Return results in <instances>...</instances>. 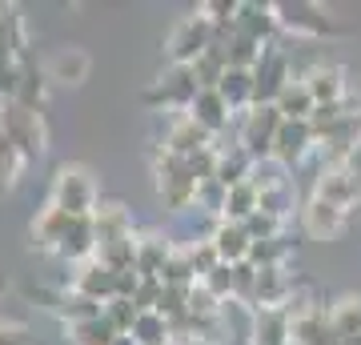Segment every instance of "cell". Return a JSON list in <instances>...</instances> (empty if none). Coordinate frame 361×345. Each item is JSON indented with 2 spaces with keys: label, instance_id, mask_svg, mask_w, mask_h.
Listing matches in <instances>:
<instances>
[{
  "label": "cell",
  "instance_id": "2",
  "mask_svg": "<svg viewBox=\"0 0 361 345\" xmlns=\"http://www.w3.org/2000/svg\"><path fill=\"white\" fill-rule=\"evenodd\" d=\"M0 133L25 153V161L40 157L44 145H49V128L40 121V109H28V104H20V101L4 104V113H0Z\"/></svg>",
  "mask_w": 361,
  "mask_h": 345
},
{
  "label": "cell",
  "instance_id": "6",
  "mask_svg": "<svg viewBox=\"0 0 361 345\" xmlns=\"http://www.w3.org/2000/svg\"><path fill=\"white\" fill-rule=\"evenodd\" d=\"M313 141H317V137H313L310 121H285V125L277 128V137H273L269 157L277 165H297V161L313 149Z\"/></svg>",
  "mask_w": 361,
  "mask_h": 345
},
{
  "label": "cell",
  "instance_id": "11",
  "mask_svg": "<svg viewBox=\"0 0 361 345\" xmlns=\"http://www.w3.org/2000/svg\"><path fill=\"white\" fill-rule=\"evenodd\" d=\"M73 221L77 217H68L65 209H56V205L49 201L37 213V221H32V245H40V249H56V253H61V245H65Z\"/></svg>",
  "mask_w": 361,
  "mask_h": 345
},
{
  "label": "cell",
  "instance_id": "24",
  "mask_svg": "<svg viewBox=\"0 0 361 345\" xmlns=\"http://www.w3.org/2000/svg\"><path fill=\"white\" fill-rule=\"evenodd\" d=\"M0 345H37V341H32V333H28L25 325L4 321V325H0Z\"/></svg>",
  "mask_w": 361,
  "mask_h": 345
},
{
  "label": "cell",
  "instance_id": "22",
  "mask_svg": "<svg viewBox=\"0 0 361 345\" xmlns=\"http://www.w3.org/2000/svg\"><path fill=\"white\" fill-rule=\"evenodd\" d=\"M20 169H25V153L0 133V189H13L16 177H20Z\"/></svg>",
  "mask_w": 361,
  "mask_h": 345
},
{
  "label": "cell",
  "instance_id": "23",
  "mask_svg": "<svg viewBox=\"0 0 361 345\" xmlns=\"http://www.w3.org/2000/svg\"><path fill=\"white\" fill-rule=\"evenodd\" d=\"M277 229H281V221L269 217V213H261V209L245 221V233L253 237V241H273V237H277Z\"/></svg>",
  "mask_w": 361,
  "mask_h": 345
},
{
  "label": "cell",
  "instance_id": "10",
  "mask_svg": "<svg viewBox=\"0 0 361 345\" xmlns=\"http://www.w3.org/2000/svg\"><path fill=\"white\" fill-rule=\"evenodd\" d=\"M73 293H85V297H92V301H104V305H109V301L116 297V273L92 257V261L77 265V277H73Z\"/></svg>",
  "mask_w": 361,
  "mask_h": 345
},
{
  "label": "cell",
  "instance_id": "9",
  "mask_svg": "<svg viewBox=\"0 0 361 345\" xmlns=\"http://www.w3.org/2000/svg\"><path fill=\"white\" fill-rule=\"evenodd\" d=\"M209 241H213V249H217V257L225 261V265H245L249 249H253V237L245 233L241 221H217Z\"/></svg>",
  "mask_w": 361,
  "mask_h": 345
},
{
  "label": "cell",
  "instance_id": "7",
  "mask_svg": "<svg viewBox=\"0 0 361 345\" xmlns=\"http://www.w3.org/2000/svg\"><path fill=\"white\" fill-rule=\"evenodd\" d=\"M273 13H277V25L289 28V32H301V37L334 32V20L322 8H313V4H273Z\"/></svg>",
  "mask_w": 361,
  "mask_h": 345
},
{
  "label": "cell",
  "instance_id": "4",
  "mask_svg": "<svg viewBox=\"0 0 361 345\" xmlns=\"http://www.w3.org/2000/svg\"><path fill=\"white\" fill-rule=\"evenodd\" d=\"M313 197H322V201L337 205V209H349V205L361 197V169L345 165V161H341V165H325Z\"/></svg>",
  "mask_w": 361,
  "mask_h": 345
},
{
  "label": "cell",
  "instance_id": "14",
  "mask_svg": "<svg viewBox=\"0 0 361 345\" xmlns=\"http://www.w3.org/2000/svg\"><path fill=\"white\" fill-rule=\"evenodd\" d=\"M89 68L92 61L85 49H56L49 61V80H56V85H85Z\"/></svg>",
  "mask_w": 361,
  "mask_h": 345
},
{
  "label": "cell",
  "instance_id": "8",
  "mask_svg": "<svg viewBox=\"0 0 361 345\" xmlns=\"http://www.w3.org/2000/svg\"><path fill=\"white\" fill-rule=\"evenodd\" d=\"M301 225H305V233H310L313 241H334L337 233L345 229V209H337V205L313 197V201L301 209Z\"/></svg>",
  "mask_w": 361,
  "mask_h": 345
},
{
  "label": "cell",
  "instance_id": "13",
  "mask_svg": "<svg viewBox=\"0 0 361 345\" xmlns=\"http://www.w3.org/2000/svg\"><path fill=\"white\" fill-rule=\"evenodd\" d=\"M92 233H97V245L116 241V237H133L129 209H125L121 201H101L97 213H92Z\"/></svg>",
  "mask_w": 361,
  "mask_h": 345
},
{
  "label": "cell",
  "instance_id": "18",
  "mask_svg": "<svg viewBox=\"0 0 361 345\" xmlns=\"http://www.w3.org/2000/svg\"><path fill=\"white\" fill-rule=\"evenodd\" d=\"M305 85H310L317 104H341V97H345V80H341V68L337 64H317L310 77H305Z\"/></svg>",
  "mask_w": 361,
  "mask_h": 345
},
{
  "label": "cell",
  "instance_id": "20",
  "mask_svg": "<svg viewBox=\"0 0 361 345\" xmlns=\"http://www.w3.org/2000/svg\"><path fill=\"white\" fill-rule=\"evenodd\" d=\"M169 337H173V333H169V317H161L157 309L141 313L137 325H133V341H137V345H165Z\"/></svg>",
  "mask_w": 361,
  "mask_h": 345
},
{
  "label": "cell",
  "instance_id": "21",
  "mask_svg": "<svg viewBox=\"0 0 361 345\" xmlns=\"http://www.w3.org/2000/svg\"><path fill=\"white\" fill-rule=\"evenodd\" d=\"M116 337H121V333H116L104 317L73 325V345H116Z\"/></svg>",
  "mask_w": 361,
  "mask_h": 345
},
{
  "label": "cell",
  "instance_id": "1",
  "mask_svg": "<svg viewBox=\"0 0 361 345\" xmlns=\"http://www.w3.org/2000/svg\"><path fill=\"white\" fill-rule=\"evenodd\" d=\"M52 205L65 209L68 217H92L97 213V181L89 169L61 165L52 181Z\"/></svg>",
  "mask_w": 361,
  "mask_h": 345
},
{
  "label": "cell",
  "instance_id": "19",
  "mask_svg": "<svg viewBox=\"0 0 361 345\" xmlns=\"http://www.w3.org/2000/svg\"><path fill=\"white\" fill-rule=\"evenodd\" d=\"M329 325H334V333L341 341L357 337L361 333V297H341V301L329 309Z\"/></svg>",
  "mask_w": 361,
  "mask_h": 345
},
{
  "label": "cell",
  "instance_id": "15",
  "mask_svg": "<svg viewBox=\"0 0 361 345\" xmlns=\"http://www.w3.org/2000/svg\"><path fill=\"white\" fill-rule=\"evenodd\" d=\"M229 101L221 97L217 89H201L197 92V101L189 104V116H193L201 128H209V133H217V128H225V121H229Z\"/></svg>",
  "mask_w": 361,
  "mask_h": 345
},
{
  "label": "cell",
  "instance_id": "16",
  "mask_svg": "<svg viewBox=\"0 0 361 345\" xmlns=\"http://www.w3.org/2000/svg\"><path fill=\"white\" fill-rule=\"evenodd\" d=\"M217 92L229 101V109L257 104V77H253V68H229V73L221 77Z\"/></svg>",
  "mask_w": 361,
  "mask_h": 345
},
{
  "label": "cell",
  "instance_id": "3",
  "mask_svg": "<svg viewBox=\"0 0 361 345\" xmlns=\"http://www.w3.org/2000/svg\"><path fill=\"white\" fill-rule=\"evenodd\" d=\"M213 44H217V25L205 13H193V16H185V20H177V28L169 32L165 49L173 56V64H197Z\"/></svg>",
  "mask_w": 361,
  "mask_h": 345
},
{
  "label": "cell",
  "instance_id": "17",
  "mask_svg": "<svg viewBox=\"0 0 361 345\" xmlns=\"http://www.w3.org/2000/svg\"><path fill=\"white\" fill-rule=\"evenodd\" d=\"M273 104H277V113H281L285 121H310V116L317 113V101H313V92H310L305 80H289Z\"/></svg>",
  "mask_w": 361,
  "mask_h": 345
},
{
  "label": "cell",
  "instance_id": "12",
  "mask_svg": "<svg viewBox=\"0 0 361 345\" xmlns=\"http://www.w3.org/2000/svg\"><path fill=\"white\" fill-rule=\"evenodd\" d=\"M209 137H213V133H209V128H201L193 116L185 113V116H177V121H173L165 149H169V153H177V157H197V153H205V149H209Z\"/></svg>",
  "mask_w": 361,
  "mask_h": 345
},
{
  "label": "cell",
  "instance_id": "5",
  "mask_svg": "<svg viewBox=\"0 0 361 345\" xmlns=\"http://www.w3.org/2000/svg\"><path fill=\"white\" fill-rule=\"evenodd\" d=\"M285 125V116L277 113V104H253L245 113V128H241V145H245V153H269L273 149V137H277V128Z\"/></svg>",
  "mask_w": 361,
  "mask_h": 345
},
{
  "label": "cell",
  "instance_id": "25",
  "mask_svg": "<svg viewBox=\"0 0 361 345\" xmlns=\"http://www.w3.org/2000/svg\"><path fill=\"white\" fill-rule=\"evenodd\" d=\"M341 345H361V333H357V337H349V341H341Z\"/></svg>",
  "mask_w": 361,
  "mask_h": 345
}]
</instances>
